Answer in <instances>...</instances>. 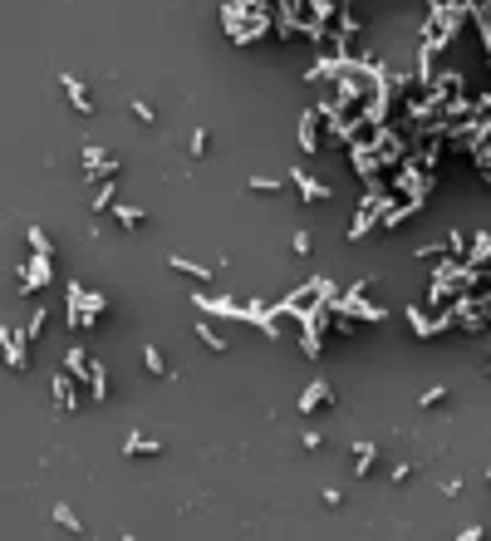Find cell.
<instances>
[{
  "label": "cell",
  "instance_id": "9a60e30c",
  "mask_svg": "<svg viewBox=\"0 0 491 541\" xmlns=\"http://www.w3.org/2000/svg\"><path fill=\"white\" fill-rule=\"evenodd\" d=\"M143 364H148V374H157V379H162V374H172V369H168V359H162V350H157V345H143Z\"/></svg>",
  "mask_w": 491,
  "mask_h": 541
},
{
  "label": "cell",
  "instance_id": "44dd1931",
  "mask_svg": "<svg viewBox=\"0 0 491 541\" xmlns=\"http://www.w3.org/2000/svg\"><path fill=\"white\" fill-rule=\"evenodd\" d=\"M30 246H35L39 256H54V241L44 237V227H30Z\"/></svg>",
  "mask_w": 491,
  "mask_h": 541
},
{
  "label": "cell",
  "instance_id": "7402d4cb",
  "mask_svg": "<svg viewBox=\"0 0 491 541\" xmlns=\"http://www.w3.org/2000/svg\"><path fill=\"white\" fill-rule=\"evenodd\" d=\"M44 315H49V310H30V320H25V340H35V335L44 330Z\"/></svg>",
  "mask_w": 491,
  "mask_h": 541
},
{
  "label": "cell",
  "instance_id": "603a6c76",
  "mask_svg": "<svg viewBox=\"0 0 491 541\" xmlns=\"http://www.w3.org/2000/svg\"><path fill=\"white\" fill-rule=\"evenodd\" d=\"M114 197H118V192H114V182H103V187H98V197H93V207H98V212H108V207H114Z\"/></svg>",
  "mask_w": 491,
  "mask_h": 541
},
{
  "label": "cell",
  "instance_id": "30bf717a",
  "mask_svg": "<svg viewBox=\"0 0 491 541\" xmlns=\"http://www.w3.org/2000/svg\"><path fill=\"white\" fill-rule=\"evenodd\" d=\"M39 286H49V256L35 251V261H30V270H25V291H39Z\"/></svg>",
  "mask_w": 491,
  "mask_h": 541
},
{
  "label": "cell",
  "instance_id": "9c48e42d",
  "mask_svg": "<svg viewBox=\"0 0 491 541\" xmlns=\"http://www.w3.org/2000/svg\"><path fill=\"white\" fill-rule=\"evenodd\" d=\"M378 463V443H354V477H368Z\"/></svg>",
  "mask_w": 491,
  "mask_h": 541
},
{
  "label": "cell",
  "instance_id": "ba28073f",
  "mask_svg": "<svg viewBox=\"0 0 491 541\" xmlns=\"http://www.w3.org/2000/svg\"><path fill=\"white\" fill-rule=\"evenodd\" d=\"M114 216H118L123 232H143V227H148V212H143V207H128V202H114Z\"/></svg>",
  "mask_w": 491,
  "mask_h": 541
},
{
  "label": "cell",
  "instance_id": "cb8c5ba5",
  "mask_svg": "<svg viewBox=\"0 0 491 541\" xmlns=\"http://www.w3.org/2000/svg\"><path fill=\"white\" fill-rule=\"evenodd\" d=\"M206 148H211V138H206V128H197L192 133V157H206Z\"/></svg>",
  "mask_w": 491,
  "mask_h": 541
},
{
  "label": "cell",
  "instance_id": "484cf974",
  "mask_svg": "<svg viewBox=\"0 0 491 541\" xmlns=\"http://www.w3.org/2000/svg\"><path fill=\"white\" fill-rule=\"evenodd\" d=\"M472 256H476V261H481V256H491V237H486V232L476 237V246H472Z\"/></svg>",
  "mask_w": 491,
  "mask_h": 541
},
{
  "label": "cell",
  "instance_id": "4fadbf2b",
  "mask_svg": "<svg viewBox=\"0 0 491 541\" xmlns=\"http://www.w3.org/2000/svg\"><path fill=\"white\" fill-rule=\"evenodd\" d=\"M418 212H422V197H413V202H403L398 212H389V216H384V232H393V227H403V222H408V216H418Z\"/></svg>",
  "mask_w": 491,
  "mask_h": 541
},
{
  "label": "cell",
  "instance_id": "ac0fdd59",
  "mask_svg": "<svg viewBox=\"0 0 491 541\" xmlns=\"http://www.w3.org/2000/svg\"><path fill=\"white\" fill-rule=\"evenodd\" d=\"M128 108H133V119H138V123H143V128H152V123H157V108H152V103H148V98H133V103H128Z\"/></svg>",
  "mask_w": 491,
  "mask_h": 541
},
{
  "label": "cell",
  "instance_id": "8fae6325",
  "mask_svg": "<svg viewBox=\"0 0 491 541\" xmlns=\"http://www.w3.org/2000/svg\"><path fill=\"white\" fill-rule=\"evenodd\" d=\"M89 399L93 404H108V369L93 359V369H89Z\"/></svg>",
  "mask_w": 491,
  "mask_h": 541
},
{
  "label": "cell",
  "instance_id": "5b68a950",
  "mask_svg": "<svg viewBox=\"0 0 491 541\" xmlns=\"http://www.w3.org/2000/svg\"><path fill=\"white\" fill-rule=\"evenodd\" d=\"M54 404H60V413H74L79 409V394H74V374H54Z\"/></svg>",
  "mask_w": 491,
  "mask_h": 541
},
{
  "label": "cell",
  "instance_id": "52a82bcc",
  "mask_svg": "<svg viewBox=\"0 0 491 541\" xmlns=\"http://www.w3.org/2000/svg\"><path fill=\"white\" fill-rule=\"evenodd\" d=\"M300 148H305V157H314V153H319V114H314V108L300 119Z\"/></svg>",
  "mask_w": 491,
  "mask_h": 541
},
{
  "label": "cell",
  "instance_id": "d4e9b609",
  "mask_svg": "<svg viewBox=\"0 0 491 541\" xmlns=\"http://www.w3.org/2000/svg\"><path fill=\"white\" fill-rule=\"evenodd\" d=\"M290 246H295V256H310V232H295V241H290Z\"/></svg>",
  "mask_w": 491,
  "mask_h": 541
},
{
  "label": "cell",
  "instance_id": "ffe728a7",
  "mask_svg": "<svg viewBox=\"0 0 491 541\" xmlns=\"http://www.w3.org/2000/svg\"><path fill=\"white\" fill-rule=\"evenodd\" d=\"M418 404H422V409H438V404H447V389H443V384H432V389H422V394H418Z\"/></svg>",
  "mask_w": 491,
  "mask_h": 541
},
{
  "label": "cell",
  "instance_id": "5bb4252c",
  "mask_svg": "<svg viewBox=\"0 0 491 541\" xmlns=\"http://www.w3.org/2000/svg\"><path fill=\"white\" fill-rule=\"evenodd\" d=\"M168 266H172V270H182V276H192V281H211V270H206V266H197V261H187V256H168Z\"/></svg>",
  "mask_w": 491,
  "mask_h": 541
},
{
  "label": "cell",
  "instance_id": "6da1fadb",
  "mask_svg": "<svg viewBox=\"0 0 491 541\" xmlns=\"http://www.w3.org/2000/svg\"><path fill=\"white\" fill-rule=\"evenodd\" d=\"M0 359H6L15 374H25V369H30V340H25V330H10V325H0Z\"/></svg>",
  "mask_w": 491,
  "mask_h": 541
},
{
  "label": "cell",
  "instance_id": "d6986e66",
  "mask_svg": "<svg viewBox=\"0 0 491 541\" xmlns=\"http://www.w3.org/2000/svg\"><path fill=\"white\" fill-rule=\"evenodd\" d=\"M49 517H54V522H60L64 531H84V526H79V517H74V507H64V502H60V507H54Z\"/></svg>",
  "mask_w": 491,
  "mask_h": 541
},
{
  "label": "cell",
  "instance_id": "277c9868",
  "mask_svg": "<svg viewBox=\"0 0 491 541\" xmlns=\"http://www.w3.org/2000/svg\"><path fill=\"white\" fill-rule=\"evenodd\" d=\"M290 182L300 187V202H310V207H314V202H324V197H330V187H324V182H314V178L305 173V168H290Z\"/></svg>",
  "mask_w": 491,
  "mask_h": 541
},
{
  "label": "cell",
  "instance_id": "2e32d148",
  "mask_svg": "<svg viewBox=\"0 0 491 541\" xmlns=\"http://www.w3.org/2000/svg\"><path fill=\"white\" fill-rule=\"evenodd\" d=\"M197 340H202V345H206L211 354H226V340H222V335H216V330H211V325H206V320L197 325Z\"/></svg>",
  "mask_w": 491,
  "mask_h": 541
},
{
  "label": "cell",
  "instance_id": "7c38bea8",
  "mask_svg": "<svg viewBox=\"0 0 491 541\" xmlns=\"http://www.w3.org/2000/svg\"><path fill=\"white\" fill-rule=\"evenodd\" d=\"M123 453H128V458H157L162 443H157V438H138V433H133V438L123 443Z\"/></svg>",
  "mask_w": 491,
  "mask_h": 541
},
{
  "label": "cell",
  "instance_id": "e0dca14e",
  "mask_svg": "<svg viewBox=\"0 0 491 541\" xmlns=\"http://www.w3.org/2000/svg\"><path fill=\"white\" fill-rule=\"evenodd\" d=\"M246 187H251V192H260V197H276V192H285V182H280V178H246Z\"/></svg>",
  "mask_w": 491,
  "mask_h": 541
},
{
  "label": "cell",
  "instance_id": "3957f363",
  "mask_svg": "<svg viewBox=\"0 0 491 541\" xmlns=\"http://www.w3.org/2000/svg\"><path fill=\"white\" fill-rule=\"evenodd\" d=\"M60 84H64V94H69V103L79 108V114L93 119V94L84 89V79H79V74H60Z\"/></svg>",
  "mask_w": 491,
  "mask_h": 541
},
{
  "label": "cell",
  "instance_id": "7a4b0ae2",
  "mask_svg": "<svg viewBox=\"0 0 491 541\" xmlns=\"http://www.w3.org/2000/svg\"><path fill=\"white\" fill-rule=\"evenodd\" d=\"M118 168L123 162L108 153V148H84V178L93 182V178H118Z\"/></svg>",
  "mask_w": 491,
  "mask_h": 541
},
{
  "label": "cell",
  "instance_id": "4316f807",
  "mask_svg": "<svg viewBox=\"0 0 491 541\" xmlns=\"http://www.w3.org/2000/svg\"><path fill=\"white\" fill-rule=\"evenodd\" d=\"M486 374H491V364H486Z\"/></svg>",
  "mask_w": 491,
  "mask_h": 541
},
{
  "label": "cell",
  "instance_id": "8992f818",
  "mask_svg": "<svg viewBox=\"0 0 491 541\" xmlns=\"http://www.w3.org/2000/svg\"><path fill=\"white\" fill-rule=\"evenodd\" d=\"M319 404H324V409H330V404H334V389H330V384H324V379H314V384H310V389L300 394V409H305V413H314Z\"/></svg>",
  "mask_w": 491,
  "mask_h": 541
}]
</instances>
